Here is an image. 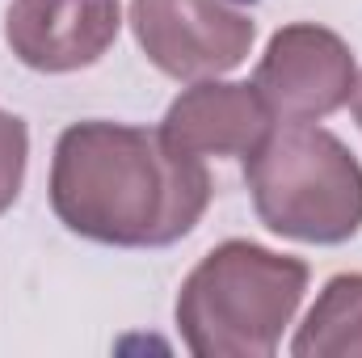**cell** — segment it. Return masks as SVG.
Returning a JSON list of instances; mask_svg holds the SVG:
<instances>
[{
    "instance_id": "1",
    "label": "cell",
    "mask_w": 362,
    "mask_h": 358,
    "mask_svg": "<svg viewBox=\"0 0 362 358\" xmlns=\"http://www.w3.org/2000/svg\"><path fill=\"white\" fill-rule=\"evenodd\" d=\"M211 173L177 152L160 127L89 118L72 122L51 156L55 219L97 245L165 249L198 228L211 207Z\"/></svg>"
},
{
    "instance_id": "2",
    "label": "cell",
    "mask_w": 362,
    "mask_h": 358,
    "mask_svg": "<svg viewBox=\"0 0 362 358\" xmlns=\"http://www.w3.org/2000/svg\"><path fill=\"white\" fill-rule=\"evenodd\" d=\"M308 266L253 241H223L185 274L177 333L198 358H270L308 291Z\"/></svg>"
},
{
    "instance_id": "3",
    "label": "cell",
    "mask_w": 362,
    "mask_h": 358,
    "mask_svg": "<svg viewBox=\"0 0 362 358\" xmlns=\"http://www.w3.org/2000/svg\"><path fill=\"white\" fill-rule=\"evenodd\" d=\"M245 181L257 219L274 236L303 245H346L362 232L358 156L316 122H274L245 156Z\"/></svg>"
},
{
    "instance_id": "4",
    "label": "cell",
    "mask_w": 362,
    "mask_h": 358,
    "mask_svg": "<svg viewBox=\"0 0 362 358\" xmlns=\"http://www.w3.org/2000/svg\"><path fill=\"white\" fill-rule=\"evenodd\" d=\"M144 55L173 81H211L249 59L257 21L240 0H131Z\"/></svg>"
},
{
    "instance_id": "5",
    "label": "cell",
    "mask_w": 362,
    "mask_h": 358,
    "mask_svg": "<svg viewBox=\"0 0 362 358\" xmlns=\"http://www.w3.org/2000/svg\"><path fill=\"white\" fill-rule=\"evenodd\" d=\"M358 68L341 34L295 21L266 42V55L253 72V89L266 97L278 122H320L341 110L354 93Z\"/></svg>"
},
{
    "instance_id": "6",
    "label": "cell",
    "mask_w": 362,
    "mask_h": 358,
    "mask_svg": "<svg viewBox=\"0 0 362 358\" xmlns=\"http://www.w3.org/2000/svg\"><path fill=\"white\" fill-rule=\"evenodd\" d=\"M122 30L118 0H13L4 13L8 51L47 76L97 64Z\"/></svg>"
},
{
    "instance_id": "7",
    "label": "cell",
    "mask_w": 362,
    "mask_h": 358,
    "mask_svg": "<svg viewBox=\"0 0 362 358\" xmlns=\"http://www.w3.org/2000/svg\"><path fill=\"white\" fill-rule=\"evenodd\" d=\"M274 118L266 97L253 85L236 81H194L177 101L165 110L160 135L198 161L206 156H249L262 148V139L274 131Z\"/></svg>"
},
{
    "instance_id": "8",
    "label": "cell",
    "mask_w": 362,
    "mask_h": 358,
    "mask_svg": "<svg viewBox=\"0 0 362 358\" xmlns=\"http://www.w3.org/2000/svg\"><path fill=\"white\" fill-rule=\"evenodd\" d=\"M295 358H362V274H333L299 325Z\"/></svg>"
},
{
    "instance_id": "9",
    "label": "cell",
    "mask_w": 362,
    "mask_h": 358,
    "mask_svg": "<svg viewBox=\"0 0 362 358\" xmlns=\"http://www.w3.org/2000/svg\"><path fill=\"white\" fill-rule=\"evenodd\" d=\"M25 161H30V131H25V122L17 114L0 110V215L21 194Z\"/></svg>"
},
{
    "instance_id": "10",
    "label": "cell",
    "mask_w": 362,
    "mask_h": 358,
    "mask_svg": "<svg viewBox=\"0 0 362 358\" xmlns=\"http://www.w3.org/2000/svg\"><path fill=\"white\" fill-rule=\"evenodd\" d=\"M350 105H354V118H358V127H362V76L354 81V93H350Z\"/></svg>"
}]
</instances>
